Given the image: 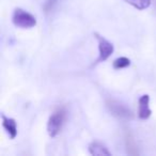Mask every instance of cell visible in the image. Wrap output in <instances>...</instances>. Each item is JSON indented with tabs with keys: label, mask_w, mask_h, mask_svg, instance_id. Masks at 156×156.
Instances as JSON below:
<instances>
[{
	"label": "cell",
	"mask_w": 156,
	"mask_h": 156,
	"mask_svg": "<svg viewBox=\"0 0 156 156\" xmlns=\"http://www.w3.org/2000/svg\"><path fill=\"white\" fill-rule=\"evenodd\" d=\"M2 126L5 129L7 134L10 136L11 139H14L17 135V124L16 121L12 118H8L5 115H2Z\"/></svg>",
	"instance_id": "obj_6"
},
{
	"label": "cell",
	"mask_w": 156,
	"mask_h": 156,
	"mask_svg": "<svg viewBox=\"0 0 156 156\" xmlns=\"http://www.w3.org/2000/svg\"><path fill=\"white\" fill-rule=\"evenodd\" d=\"M94 35L96 37V40H98V57L95 60V63H94V64H98V63L106 61L107 59L113 54L115 47H113L112 43L107 41L105 37H101L100 34L94 33Z\"/></svg>",
	"instance_id": "obj_4"
},
{
	"label": "cell",
	"mask_w": 156,
	"mask_h": 156,
	"mask_svg": "<svg viewBox=\"0 0 156 156\" xmlns=\"http://www.w3.org/2000/svg\"><path fill=\"white\" fill-rule=\"evenodd\" d=\"M150 109V96L147 94L141 95L138 100V118L141 120H147L151 117Z\"/></svg>",
	"instance_id": "obj_5"
},
{
	"label": "cell",
	"mask_w": 156,
	"mask_h": 156,
	"mask_svg": "<svg viewBox=\"0 0 156 156\" xmlns=\"http://www.w3.org/2000/svg\"><path fill=\"white\" fill-rule=\"evenodd\" d=\"M113 69H125V67L129 66L130 65V60L126 57H120V58H117L112 63Z\"/></svg>",
	"instance_id": "obj_9"
},
{
	"label": "cell",
	"mask_w": 156,
	"mask_h": 156,
	"mask_svg": "<svg viewBox=\"0 0 156 156\" xmlns=\"http://www.w3.org/2000/svg\"><path fill=\"white\" fill-rule=\"evenodd\" d=\"M58 2V0H46L45 2H44V10H45V12H49L52 10V8L55 7V5Z\"/></svg>",
	"instance_id": "obj_10"
},
{
	"label": "cell",
	"mask_w": 156,
	"mask_h": 156,
	"mask_svg": "<svg viewBox=\"0 0 156 156\" xmlns=\"http://www.w3.org/2000/svg\"><path fill=\"white\" fill-rule=\"evenodd\" d=\"M137 10H145L151 5V0H124Z\"/></svg>",
	"instance_id": "obj_8"
},
{
	"label": "cell",
	"mask_w": 156,
	"mask_h": 156,
	"mask_svg": "<svg viewBox=\"0 0 156 156\" xmlns=\"http://www.w3.org/2000/svg\"><path fill=\"white\" fill-rule=\"evenodd\" d=\"M12 22L16 27L22 29H30L37 25V18L29 12L25 11L23 9L14 10L13 15H12Z\"/></svg>",
	"instance_id": "obj_2"
},
{
	"label": "cell",
	"mask_w": 156,
	"mask_h": 156,
	"mask_svg": "<svg viewBox=\"0 0 156 156\" xmlns=\"http://www.w3.org/2000/svg\"><path fill=\"white\" fill-rule=\"evenodd\" d=\"M107 108L110 111V113L113 117L118 118L120 120H132L133 119V112L127 106L123 103L119 102L115 100H108L106 103Z\"/></svg>",
	"instance_id": "obj_3"
},
{
	"label": "cell",
	"mask_w": 156,
	"mask_h": 156,
	"mask_svg": "<svg viewBox=\"0 0 156 156\" xmlns=\"http://www.w3.org/2000/svg\"><path fill=\"white\" fill-rule=\"evenodd\" d=\"M89 152L90 154L94 156H102V155H111L106 147L103 143L98 141H93L89 144Z\"/></svg>",
	"instance_id": "obj_7"
},
{
	"label": "cell",
	"mask_w": 156,
	"mask_h": 156,
	"mask_svg": "<svg viewBox=\"0 0 156 156\" xmlns=\"http://www.w3.org/2000/svg\"><path fill=\"white\" fill-rule=\"evenodd\" d=\"M67 118V112L65 108L61 107L51 113L47 122V132L51 138L58 136L64 125Z\"/></svg>",
	"instance_id": "obj_1"
}]
</instances>
